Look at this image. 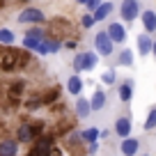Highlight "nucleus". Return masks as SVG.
Here are the masks:
<instances>
[{"instance_id": "19", "label": "nucleus", "mask_w": 156, "mask_h": 156, "mask_svg": "<svg viewBox=\"0 0 156 156\" xmlns=\"http://www.w3.org/2000/svg\"><path fill=\"white\" fill-rule=\"evenodd\" d=\"M94 67H97V53H83V69L92 71Z\"/></svg>"}, {"instance_id": "22", "label": "nucleus", "mask_w": 156, "mask_h": 156, "mask_svg": "<svg viewBox=\"0 0 156 156\" xmlns=\"http://www.w3.org/2000/svg\"><path fill=\"white\" fill-rule=\"evenodd\" d=\"M39 41H41V39H34V37H28V34H25V37H23V48L37 51L39 48Z\"/></svg>"}, {"instance_id": "36", "label": "nucleus", "mask_w": 156, "mask_h": 156, "mask_svg": "<svg viewBox=\"0 0 156 156\" xmlns=\"http://www.w3.org/2000/svg\"><path fill=\"white\" fill-rule=\"evenodd\" d=\"M0 5H2V0H0Z\"/></svg>"}, {"instance_id": "3", "label": "nucleus", "mask_w": 156, "mask_h": 156, "mask_svg": "<svg viewBox=\"0 0 156 156\" xmlns=\"http://www.w3.org/2000/svg\"><path fill=\"white\" fill-rule=\"evenodd\" d=\"M44 21H46L44 12L37 9V7H28L19 14V23H44Z\"/></svg>"}, {"instance_id": "28", "label": "nucleus", "mask_w": 156, "mask_h": 156, "mask_svg": "<svg viewBox=\"0 0 156 156\" xmlns=\"http://www.w3.org/2000/svg\"><path fill=\"white\" fill-rule=\"evenodd\" d=\"M39 106H41V101H39V99H28V103H25V108H28V110H37Z\"/></svg>"}, {"instance_id": "8", "label": "nucleus", "mask_w": 156, "mask_h": 156, "mask_svg": "<svg viewBox=\"0 0 156 156\" xmlns=\"http://www.w3.org/2000/svg\"><path fill=\"white\" fill-rule=\"evenodd\" d=\"M51 149H53V140L51 138H41V140H37V145H34V149L30 154L32 156H51Z\"/></svg>"}, {"instance_id": "4", "label": "nucleus", "mask_w": 156, "mask_h": 156, "mask_svg": "<svg viewBox=\"0 0 156 156\" xmlns=\"http://www.w3.org/2000/svg\"><path fill=\"white\" fill-rule=\"evenodd\" d=\"M106 34L110 37L112 44H124V39H126V30H124L122 23H110L106 30Z\"/></svg>"}, {"instance_id": "29", "label": "nucleus", "mask_w": 156, "mask_h": 156, "mask_svg": "<svg viewBox=\"0 0 156 156\" xmlns=\"http://www.w3.org/2000/svg\"><path fill=\"white\" fill-rule=\"evenodd\" d=\"M94 23H97V21H94L92 14H85V16H83V28H92Z\"/></svg>"}, {"instance_id": "7", "label": "nucleus", "mask_w": 156, "mask_h": 156, "mask_svg": "<svg viewBox=\"0 0 156 156\" xmlns=\"http://www.w3.org/2000/svg\"><path fill=\"white\" fill-rule=\"evenodd\" d=\"M58 51H60V41H55V39H41L37 53L39 55H55Z\"/></svg>"}, {"instance_id": "21", "label": "nucleus", "mask_w": 156, "mask_h": 156, "mask_svg": "<svg viewBox=\"0 0 156 156\" xmlns=\"http://www.w3.org/2000/svg\"><path fill=\"white\" fill-rule=\"evenodd\" d=\"M97 138H99V129H87V131L80 133V140L85 142H97Z\"/></svg>"}, {"instance_id": "35", "label": "nucleus", "mask_w": 156, "mask_h": 156, "mask_svg": "<svg viewBox=\"0 0 156 156\" xmlns=\"http://www.w3.org/2000/svg\"><path fill=\"white\" fill-rule=\"evenodd\" d=\"M76 2H80V5H85V2H87V0H76Z\"/></svg>"}, {"instance_id": "25", "label": "nucleus", "mask_w": 156, "mask_h": 156, "mask_svg": "<svg viewBox=\"0 0 156 156\" xmlns=\"http://www.w3.org/2000/svg\"><path fill=\"white\" fill-rule=\"evenodd\" d=\"M145 129H147V131L156 129V108H151V110H149V115H147V122H145Z\"/></svg>"}, {"instance_id": "15", "label": "nucleus", "mask_w": 156, "mask_h": 156, "mask_svg": "<svg viewBox=\"0 0 156 156\" xmlns=\"http://www.w3.org/2000/svg\"><path fill=\"white\" fill-rule=\"evenodd\" d=\"M103 106H106V92L97 90V92H94V97L90 99V108H92V110H101Z\"/></svg>"}, {"instance_id": "5", "label": "nucleus", "mask_w": 156, "mask_h": 156, "mask_svg": "<svg viewBox=\"0 0 156 156\" xmlns=\"http://www.w3.org/2000/svg\"><path fill=\"white\" fill-rule=\"evenodd\" d=\"M140 12V5H138V0H124L122 2V19L124 21H133Z\"/></svg>"}, {"instance_id": "10", "label": "nucleus", "mask_w": 156, "mask_h": 156, "mask_svg": "<svg viewBox=\"0 0 156 156\" xmlns=\"http://www.w3.org/2000/svg\"><path fill=\"white\" fill-rule=\"evenodd\" d=\"M115 133L119 138H126L129 133H131V119L129 117H117V122H115Z\"/></svg>"}, {"instance_id": "9", "label": "nucleus", "mask_w": 156, "mask_h": 156, "mask_svg": "<svg viewBox=\"0 0 156 156\" xmlns=\"http://www.w3.org/2000/svg\"><path fill=\"white\" fill-rule=\"evenodd\" d=\"M34 133H37V129L32 126V124H28V122H23L19 126V131H16V140L19 142H30L34 138Z\"/></svg>"}, {"instance_id": "20", "label": "nucleus", "mask_w": 156, "mask_h": 156, "mask_svg": "<svg viewBox=\"0 0 156 156\" xmlns=\"http://www.w3.org/2000/svg\"><path fill=\"white\" fill-rule=\"evenodd\" d=\"M0 44L12 46V44H14V32L7 30V28H0Z\"/></svg>"}, {"instance_id": "32", "label": "nucleus", "mask_w": 156, "mask_h": 156, "mask_svg": "<svg viewBox=\"0 0 156 156\" xmlns=\"http://www.w3.org/2000/svg\"><path fill=\"white\" fill-rule=\"evenodd\" d=\"M99 2H101V0H87V2H85V5H87V9H94V7H97Z\"/></svg>"}, {"instance_id": "11", "label": "nucleus", "mask_w": 156, "mask_h": 156, "mask_svg": "<svg viewBox=\"0 0 156 156\" xmlns=\"http://www.w3.org/2000/svg\"><path fill=\"white\" fill-rule=\"evenodd\" d=\"M19 140H0V156H16Z\"/></svg>"}, {"instance_id": "1", "label": "nucleus", "mask_w": 156, "mask_h": 156, "mask_svg": "<svg viewBox=\"0 0 156 156\" xmlns=\"http://www.w3.org/2000/svg\"><path fill=\"white\" fill-rule=\"evenodd\" d=\"M23 62H25V58L19 53V51H12V48H7V51H2V53H0V69H5V71L19 69Z\"/></svg>"}, {"instance_id": "31", "label": "nucleus", "mask_w": 156, "mask_h": 156, "mask_svg": "<svg viewBox=\"0 0 156 156\" xmlns=\"http://www.w3.org/2000/svg\"><path fill=\"white\" fill-rule=\"evenodd\" d=\"M80 142V133H71V138H69V145H78Z\"/></svg>"}, {"instance_id": "24", "label": "nucleus", "mask_w": 156, "mask_h": 156, "mask_svg": "<svg viewBox=\"0 0 156 156\" xmlns=\"http://www.w3.org/2000/svg\"><path fill=\"white\" fill-rule=\"evenodd\" d=\"M23 85H25V83H12V87H9V99H19L21 94H23Z\"/></svg>"}, {"instance_id": "14", "label": "nucleus", "mask_w": 156, "mask_h": 156, "mask_svg": "<svg viewBox=\"0 0 156 156\" xmlns=\"http://www.w3.org/2000/svg\"><path fill=\"white\" fill-rule=\"evenodd\" d=\"M142 23H145L147 32H154V30H156V12H151V9L142 12Z\"/></svg>"}, {"instance_id": "17", "label": "nucleus", "mask_w": 156, "mask_h": 156, "mask_svg": "<svg viewBox=\"0 0 156 156\" xmlns=\"http://www.w3.org/2000/svg\"><path fill=\"white\" fill-rule=\"evenodd\" d=\"M119 99L122 101H131V97H133V80H124V85H119Z\"/></svg>"}, {"instance_id": "13", "label": "nucleus", "mask_w": 156, "mask_h": 156, "mask_svg": "<svg viewBox=\"0 0 156 156\" xmlns=\"http://www.w3.org/2000/svg\"><path fill=\"white\" fill-rule=\"evenodd\" d=\"M151 41L149 39V32H145V34H138V48H140V55H147V53H151Z\"/></svg>"}, {"instance_id": "33", "label": "nucleus", "mask_w": 156, "mask_h": 156, "mask_svg": "<svg viewBox=\"0 0 156 156\" xmlns=\"http://www.w3.org/2000/svg\"><path fill=\"white\" fill-rule=\"evenodd\" d=\"M97 149H99V147H97V142H90V149H87L90 154H94V151H97Z\"/></svg>"}, {"instance_id": "18", "label": "nucleus", "mask_w": 156, "mask_h": 156, "mask_svg": "<svg viewBox=\"0 0 156 156\" xmlns=\"http://www.w3.org/2000/svg\"><path fill=\"white\" fill-rule=\"evenodd\" d=\"M90 112H92V108H90V101H87V99H78V101H76V115L80 117V119H85Z\"/></svg>"}, {"instance_id": "12", "label": "nucleus", "mask_w": 156, "mask_h": 156, "mask_svg": "<svg viewBox=\"0 0 156 156\" xmlns=\"http://www.w3.org/2000/svg\"><path fill=\"white\" fill-rule=\"evenodd\" d=\"M94 21H103V19H106V16L108 14H110V12H112V2H99V5L97 7H94Z\"/></svg>"}, {"instance_id": "27", "label": "nucleus", "mask_w": 156, "mask_h": 156, "mask_svg": "<svg viewBox=\"0 0 156 156\" xmlns=\"http://www.w3.org/2000/svg\"><path fill=\"white\" fill-rule=\"evenodd\" d=\"M28 37H34V39H46V34H44V30L41 28H32V30H28Z\"/></svg>"}, {"instance_id": "2", "label": "nucleus", "mask_w": 156, "mask_h": 156, "mask_svg": "<svg viewBox=\"0 0 156 156\" xmlns=\"http://www.w3.org/2000/svg\"><path fill=\"white\" fill-rule=\"evenodd\" d=\"M94 46H97V53L103 55V58H108V55H112V41L110 37H108L106 32H97V37H94Z\"/></svg>"}, {"instance_id": "26", "label": "nucleus", "mask_w": 156, "mask_h": 156, "mask_svg": "<svg viewBox=\"0 0 156 156\" xmlns=\"http://www.w3.org/2000/svg\"><path fill=\"white\" fill-rule=\"evenodd\" d=\"M73 71H76V73L85 71V69H83V53H78L76 58H73Z\"/></svg>"}, {"instance_id": "34", "label": "nucleus", "mask_w": 156, "mask_h": 156, "mask_svg": "<svg viewBox=\"0 0 156 156\" xmlns=\"http://www.w3.org/2000/svg\"><path fill=\"white\" fill-rule=\"evenodd\" d=\"M151 53L156 55V41H154V44H151Z\"/></svg>"}, {"instance_id": "30", "label": "nucleus", "mask_w": 156, "mask_h": 156, "mask_svg": "<svg viewBox=\"0 0 156 156\" xmlns=\"http://www.w3.org/2000/svg\"><path fill=\"white\" fill-rule=\"evenodd\" d=\"M106 85H110V83H115V71H106L103 73V78H101Z\"/></svg>"}, {"instance_id": "6", "label": "nucleus", "mask_w": 156, "mask_h": 156, "mask_svg": "<svg viewBox=\"0 0 156 156\" xmlns=\"http://www.w3.org/2000/svg\"><path fill=\"white\" fill-rule=\"evenodd\" d=\"M119 149H122V154H124V156H136V154H138V149H140V140H138V138L126 136V138L122 140V145H119Z\"/></svg>"}, {"instance_id": "37", "label": "nucleus", "mask_w": 156, "mask_h": 156, "mask_svg": "<svg viewBox=\"0 0 156 156\" xmlns=\"http://www.w3.org/2000/svg\"><path fill=\"white\" fill-rule=\"evenodd\" d=\"M28 156H32V154H28Z\"/></svg>"}, {"instance_id": "16", "label": "nucleus", "mask_w": 156, "mask_h": 156, "mask_svg": "<svg viewBox=\"0 0 156 156\" xmlns=\"http://www.w3.org/2000/svg\"><path fill=\"white\" fill-rule=\"evenodd\" d=\"M67 90H69L71 94H80V90H83V80H80V76H78V73H73V76L67 80Z\"/></svg>"}, {"instance_id": "23", "label": "nucleus", "mask_w": 156, "mask_h": 156, "mask_svg": "<svg viewBox=\"0 0 156 156\" xmlns=\"http://www.w3.org/2000/svg\"><path fill=\"white\" fill-rule=\"evenodd\" d=\"M119 64H124V67H131L133 64V53L129 48H124L122 53H119Z\"/></svg>"}]
</instances>
